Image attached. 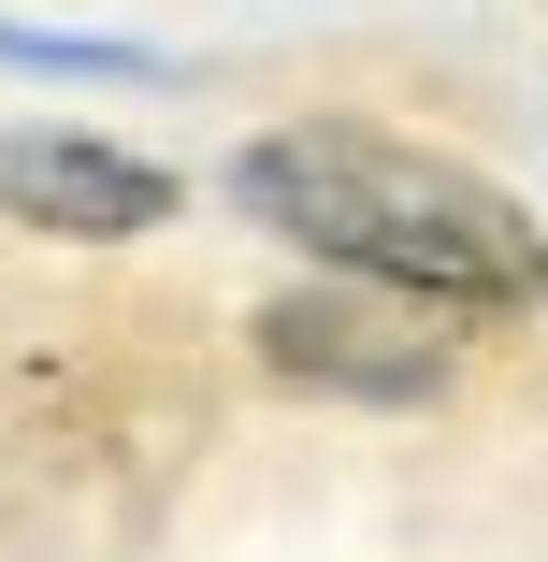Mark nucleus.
<instances>
[{"instance_id":"1","label":"nucleus","mask_w":548,"mask_h":562,"mask_svg":"<svg viewBox=\"0 0 548 562\" xmlns=\"http://www.w3.org/2000/svg\"><path fill=\"white\" fill-rule=\"evenodd\" d=\"M232 202L260 216L275 246H303L317 274L390 289L418 317H505L548 303V232L477 173V159H433L404 131L361 116H289L232 159Z\"/></svg>"},{"instance_id":"2","label":"nucleus","mask_w":548,"mask_h":562,"mask_svg":"<svg viewBox=\"0 0 548 562\" xmlns=\"http://www.w3.org/2000/svg\"><path fill=\"white\" fill-rule=\"evenodd\" d=\"M0 216L58 232V246H131V232L174 216V173L101 145V131H0Z\"/></svg>"},{"instance_id":"3","label":"nucleus","mask_w":548,"mask_h":562,"mask_svg":"<svg viewBox=\"0 0 548 562\" xmlns=\"http://www.w3.org/2000/svg\"><path fill=\"white\" fill-rule=\"evenodd\" d=\"M260 361L303 375V390H376V404H418L433 375H448L433 361V317L390 303V289H289L260 317Z\"/></svg>"}]
</instances>
